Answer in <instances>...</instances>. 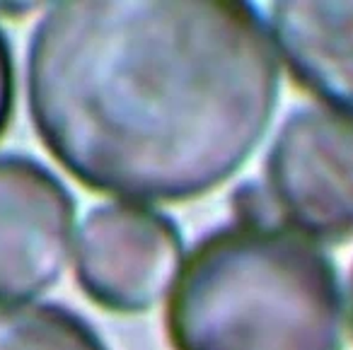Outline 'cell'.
I'll return each mask as SVG.
<instances>
[{"label": "cell", "instance_id": "cell-7", "mask_svg": "<svg viewBox=\"0 0 353 350\" xmlns=\"http://www.w3.org/2000/svg\"><path fill=\"white\" fill-rule=\"evenodd\" d=\"M0 350H109L97 331L61 305H0Z\"/></svg>", "mask_w": 353, "mask_h": 350}, {"label": "cell", "instance_id": "cell-6", "mask_svg": "<svg viewBox=\"0 0 353 350\" xmlns=\"http://www.w3.org/2000/svg\"><path fill=\"white\" fill-rule=\"evenodd\" d=\"M271 39L293 80L327 107L353 112V3H274Z\"/></svg>", "mask_w": 353, "mask_h": 350}, {"label": "cell", "instance_id": "cell-8", "mask_svg": "<svg viewBox=\"0 0 353 350\" xmlns=\"http://www.w3.org/2000/svg\"><path fill=\"white\" fill-rule=\"evenodd\" d=\"M12 104H15V65H12V54L6 34L0 32V138L8 131Z\"/></svg>", "mask_w": 353, "mask_h": 350}, {"label": "cell", "instance_id": "cell-5", "mask_svg": "<svg viewBox=\"0 0 353 350\" xmlns=\"http://www.w3.org/2000/svg\"><path fill=\"white\" fill-rule=\"evenodd\" d=\"M73 227V196L59 176L30 157H0V305H25L59 282Z\"/></svg>", "mask_w": 353, "mask_h": 350}, {"label": "cell", "instance_id": "cell-3", "mask_svg": "<svg viewBox=\"0 0 353 350\" xmlns=\"http://www.w3.org/2000/svg\"><path fill=\"white\" fill-rule=\"evenodd\" d=\"M279 220L307 239L353 237V112L327 104L288 114L266 157Z\"/></svg>", "mask_w": 353, "mask_h": 350}, {"label": "cell", "instance_id": "cell-1", "mask_svg": "<svg viewBox=\"0 0 353 350\" xmlns=\"http://www.w3.org/2000/svg\"><path fill=\"white\" fill-rule=\"evenodd\" d=\"M276 99L279 56L250 3H56L27 51L39 141L80 184L126 200L225 184Z\"/></svg>", "mask_w": 353, "mask_h": 350}, {"label": "cell", "instance_id": "cell-2", "mask_svg": "<svg viewBox=\"0 0 353 350\" xmlns=\"http://www.w3.org/2000/svg\"><path fill=\"white\" fill-rule=\"evenodd\" d=\"M167 333L174 350H341L336 268L281 220L242 213L182 261Z\"/></svg>", "mask_w": 353, "mask_h": 350}, {"label": "cell", "instance_id": "cell-9", "mask_svg": "<svg viewBox=\"0 0 353 350\" xmlns=\"http://www.w3.org/2000/svg\"><path fill=\"white\" fill-rule=\"evenodd\" d=\"M351 324H353V278H351Z\"/></svg>", "mask_w": 353, "mask_h": 350}, {"label": "cell", "instance_id": "cell-4", "mask_svg": "<svg viewBox=\"0 0 353 350\" xmlns=\"http://www.w3.org/2000/svg\"><path fill=\"white\" fill-rule=\"evenodd\" d=\"M179 266L182 234L167 215L131 203H104L83 220L75 276L102 309L148 311L172 287Z\"/></svg>", "mask_w": 353, "mask_h": 350}]
</instances>
